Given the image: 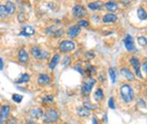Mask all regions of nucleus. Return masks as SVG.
<instances>
[{
	"instance_id": "nucleus-29",
	"label": "nucleus",
	"mask_w": 147,
	"mask_h": 124,
	"mask_svg": "<svg viewBox=\"0 0 147 124\" xmlns=\"http://www.w3.org/2000/svg\"><path fill=\"white\" fill-rule=\"evenodd\" d=\"M137 42H138V44L140 46L144 47V46H146V44H147V39L145 36H139L138 38H137Z\"/></svg>"
},
{
	"instance_id": "nucleus-34",
	"label": "nucleus",
	"mask_w": 147,
	"mask_h": 124,
	"mask_svg": "<svg viewBox=\"0 0 147 124\" xmlns=\"http://www.w3.org/2000/svg\"><path fill=\"white\" fill-rule=\"evenodd\" d=\"M83 107L85 108H87L88 110H95V107L91 103H89V102H84V103H83Z\"/></svg>"
},
{
	"instance_id": "nucleus-23",
	"label": "nucleus",
	"mask_w": 147,
	"mask_h": 124,
	"mask_svg": "<svg viewBox=\"0 0 147 124\" xmlns=\"http://www.w3.org/2000/svg\"><path fill=\"white\" fill-rule=\"evenodd\" d=\"M104 98V93H103V90L101 89V88H98V89H96V91H95L94 93V100L96 102H101L102 100H103Z\"/></svg>"
},
{
	"instance_id": "nucleus-28",
	"label": "nucleus",
	"mask_w": 147,
	"mask_h": 124,
	"mask_svg": "<svg viewBox=\"0 0 147 124\" xmlns=\"http://www.w3.org/2000/svg\"><path fill=\"white\" fill-rule=\"evenodd\" d=\"M56 30H57V28L56 26H49L48 28H46V34H48V35H54V33L56 32Z\"/></svg>"
},
{
	"instance_id": "nucleus-4",
	"label": "nucleus",
	"mask_w": 147,
	"mask_h": 124,
	"mask_svg": "<svg viewBox=\"0 0 147 124\" xmlns=\"http://www.w3.org/2000/svg\"><path fill=\"white\" fill-rule=\"evenodd\" d=\"M30 54L32 55V57H34L37 60H44L47 58L48 52L43 49H41L38 46H34L30 49Z\"/></svg>"
},
{
	"instance_id": "nucleus-6",
	"label": "nucleus",
	"mask_w": 147,
	"mask_h": 124,
	"mask_svg": "<svg viewBox=\"0 0 147 124\" xmlns=\"http://www.w3.org/2000/svg\"><path fill=\"white\" fill-rule=\"evenodd\" d=\"M130 63L131 66H132L133 70H134L135 76L139 77V78H143L141 74V70H140V62L139 60L136 58V57H131L130 59Z\"/></svg>"
},
{
	"instance_id": "nucleus-41",
	"label": "nucleus",
	"mask_w": 147,
	"mask_h": 124,
	"mask_svg": "<svg viewBox=\"0 0 147 124\" xmlns=\"http://www.w3.org/2000/svg\"><path fill=\"white\" fill-rule=\"evenodd\" d=\"M142 70H143V72L146 73V72H147V63H146V62H144L143 66H142Z\"/></svg>"
},
{
	"instance_id": "nucleus-24",
	"label": "nucleus",
	"mask_w": 147,
	"mask_h": 124,
	"mask_svg": "<svg viewBox=\"0 0 147 124\" xmlns=\"http://www.w3.org/2000/svg\"><path fill=\"white\" fill-rule=\"evenodd\" d=\"M108 72H109V76H110V79H111V82L115 83L116 80H117V70H116L115 68H110L108 70Z\"/></svg>"
},
{
	"instance_id": "nucleus-10",
	"label": "nucleus",
	"mask_w": 147,
	"mask_h": 124,
	"mask_svg": "<svg viewBox=\"0 0 147 124\" xmlns=\"http://www.w3.org/2000/svg\"><path fill=\"white\" fill-rule=\"evenodd\" d=\"M28 59H30V57H28V54L26 49H23V48L20 49L19 52H18V60H19L20 63L26 64L28 62Z\"/></svg>"
},
{
	"instance_id": "nucleus-19",
	"label": "nucleus",
	"mask_w": 147,
	"mask_h": 124,
	"mask_svg": "<svg viewBox=\"0 0 147 124\" xmlns=\"http://www.w3.org/2000/svg\"><path fill=\"white\" fill-rule=\"evenodd\" d=\"M5 8H6V11H7L8 16L9 15H13L16 12V5H15V3H13L12 1H10V0H8V1L6 2Z\"/></svg>"
},
{
	"instance_id": "nucleus-5",
	"label": "nucleus",
	"mask_w": 147,
	"mask_h": 124,
	"mask_svg": "<svg viewBox=\"0 0 147 124\" xmlns=\"http://www.w3.org/2000/svg\"><path fill=\"white\" fill-rule=\"evenodd\" d=\"M59 49L62 53L72 52L75 49V43L73 40H63L60 43Z\"/></svg>"
},
{
	"instance_id": "nucleus-15",
	"label": "nucleus",
	"mask_w": 147,
	"mask_h": 124,
	"mask_svg": "<svg viewBox=\"0 0 147 124\" xmlns=\"http://www.w3.org/2000/svg\"><path fill=\"white\" fill-rule=\"evenodd\" d=\"M118 17L117 15H115L114 13H108V14H105L102 18V21H103L104 24H110V23H115L117 22Z\"/></svg>"
},
{
	"instance_id": "nucleus-7",
	"label": "nucleus",
	"mask_w": 147,
	"mask_h": 124,
	"mask_svg": "<svg viewBox=\"0 0 147 124\" xmlns=\"http://www.w3.org/2000/svg\"><path fill=\"white\" fill-rule=\"evenodd\" d=\"M73 15L75 18H77V19H81L82 17H84L86 15V11L84 7L82 5H79V4H77V5H75L73 7Z\"/></svg>"
},
{
	"instance_id": "nucleus-39",
	"label": "nucleus",
	"mask_w": 147,
	"mask_h": 124,
	"mask_svg": "<svg viewBox=\"0 0 147 124\" xmlns=\"http://www.w3.org/2000/svg\"><path fill=\"white\" fill-rule=\"evenodd\" d=\"M85 55H86V57H87V58H89V59H91V58H94V57H95V55L93 54L92 52H86V53H85Z\"/></svg>"
},
{
	"instance_id": "nucleus-25",
	"label": "nucleus",
	"mask_w": 147,
	"mask_h": 124,
	"mask_svg": "<svg viewBox=\"0 0 147 124\" xmlns=\"http://www.w3.org/2000/svg\"><path fill=\"white\" fill-rule=\"evenodd\" d=\"M137 17L139 18L140 21H145L146 20V11L144 10L142 7H139L138 9H137Z\"/></svg>"
},
{
	"instance_id": "nucleus-40",
	"label": "nucleus",
	"mask_w": 147,
	"mask_h": 124,
	"mask_svg": "<svg viewBox=\"0 0 147 124\" xmlns=\"http://www.w3.org/2000/svg\"><path fill=\"white\" fill-rule=\"evenodd\" d=\"M4 68V63H3V59L0 57V70H3Z\"/></svg>"
},
{
	"instance_id": "nucleus-9",
	"label": "nucleus",
	"mask_w": 147,
	"mask_h": 124,
	"mask_svg": "<svg viewBox=\"0 0 147 124\" xmlns=\"http://www.w3.org/2000/svg\"><path fill=\"white\" fill-rule=\"evenodd\" d=\"M10 115V106L4 105L0 108V121H5L9 118Z\"/></svg>"
},
{
	"instance_id": "nucleus-2",
	"label": "nucleus",
	"mask_w": 147,
	"mask_h": 124,
	"mask_svg": "<svg viewBox=\"0 0 147 124\" xmlns=\"http://www.w3.org/2000/svg\"><path fill=\"white\" fill-rule=\"evenodd\" d=\"M95 82H96V80L90 76L86 77V78L84 79L83 83H82V86H81V93L83 96H85V97L89 96V93L91 92V90H92Z\"/></svg>"
},
{
	"instance_id": "nucleus-33",
	"label": "nucleus",
	"mask_w": 147,
	"mask_h": 124,
	"mask_svg": "<svg viewBox=\"0 0 147 124\" xmlns=\"http://www.w3.org/2000/svg\"><path fill=\"white\" fill-rule=\"evenodd\" d=\"M87 72H89L90 74H95L96 73V68H95V66H93L92 65H87Z\"/></svg>"
},
{
	"instance_id": "nucleus-42",
	"label": "nucleus",
	"mask_w": 147,
	"mask_h": 124,
	"mask_svg": "<svg viewBox=\"0 0 147 124\" xmlns=\"http://www.w3.org/2000/svg\"><path fill=\"white\" fill-rule=\"evenodd\" d=\"M121 3L124 4V6H126L128 4H130V0H121Z\"/></svg>"
},
{
	"instance_id": "nucleus-18",
	"label": "nucleus",
	"mask_w": 147,
	"mask_h": 124,
	"mask_svg": "<svg viewBox=\"0 0 147 124\" xmlns=\"http://www.w3.org/2000/svg\"><path fill=\"white\" fill-rule=\"evenodd\" d=\"M30 115L32 117V118H40V117L43 115V112H42L41 108H32L30 110Z\"/></svg>"
},
{
	"instance_id": "nucleus-12",
	"label": "nucleus",
	"mask_w": 147,
	"mask_h": 124,
	"mask_svg": "<svg viewBox=\"0 0 147 124\" xmlns=\"http://www.w3.org/2000/svg\"><path fill=\"white\" fill-rule=\"evenodd\" d=\"M103 6H104V2L103 1H101V0H96V1H93V2L88 3L87 7L91 11H98V10H100V9L103 7Z\"/></svg>"
},
{
	"instance_id": "nucleus-20",
	"label": "nucleus",
	"mask_w": 147,
	"mask_h": 124,
	"mask_svg": "<svg viewBox=\"0 0 147 124\" xmlns=\"http://www.w3.org/2000/svg\"><path fill=\"white\" fill-rule=\"evenodd\" d=\"M104 7L108 11H110L111 13H114L115 11L118 10V4L115 1H108L104 3Z\"/></svg>"
},
{
	"instance_id": "nucleus-38",
	"label": "nucleus",
	"mask_w": 147,
	"mask_h": 124,
	"mask_svg": "<svg viewBox=\"0 0 147 124\" xmlns=\"http://www.w3.org/2000/svg\"><path fill=\"white\" fill-rule=\"evenodd\" d=\"M75 68V70H77V72H79V73H81V74H83V70H82V68H81V66H79V65L75 66V68Z\"/></svg>"
},
{
	"instance_id": "nucleus-13",
	"label": "nucleus",
	"mask_w": 147,
	"mask_h": 124,
	"mask_svg": "<svg viewBox=\"0 0 147 124\" xmlns=\"http://www.w3.org/2000/svg\"><path fill=\"white\" fill-rule=\"evenodd\" d=\"M81 28H79V26H70L68 30V36L71 37V38H75L77 37V35L79 34L81 32Z\"/></svg>"
},
{
	"instance_id": "nucleus-16",
	"label": "nucleus",
	"mask_w": 147,
	"mask_h": 124,
	"mask_svg": "<svg viewBox=\"0 0 147 124\" xmlns=\"http://www.w3.org/2000/svg\"><path fill=\"white\" fill-rule=\"evenodd\" d=\"M121 73L124 75V78L126 79H128V81H134L135 80V76H134V74L132 73V72H130L128 68H122V70H121Z\"/></svg>"
},
{
	"instance_id": "nucleus-14",
	"label": "nucleus",
	"mask_w": 147,
	"mask_h": 124,
	"mask_svg": "<svg viewBox=\"0 0 147 124\" xmlns=\"http://www.w3.org/2000/svg\"><path fill=\"white\" fill-rule=\"evenodd\" d=\"M35 33L34 28H32L30 26H26L24 28H23V30L19 33L20 36H24V37H28V36H32Z\"/></svg>"
},
{
	"instance_id": "nucleus-8",
	"label": "nucleus",
	"mask_w": 147,
	"mask_h": 124,
	"mask_svg": "<svg viewBox=\"0 0 147 124\" xmlns=\"http://www.w3.org/2000/svg\"><path fill=\"white\" fill-rule=\"evenodd\" d=\"M124 47L128 52H133L135 51V46H134V41H133L132 36L130 34L126 35L124 39Z\"/></svg>"
},
{
	"instance_id": "nucleus-3",
	"label": "nucleus",
	"mask_w": 147,
	"mask_h": 124,
	"mask_svg": "<svg viewBox=\"0 0 147 124\" xmlns=\"http://www.w3.org/2000/svg\"><path fill=\"white\" fill-rule=\"evenodd\" d=\"M42 116L44 123H55L59 120V112L55 110H47Z\"/></svg>"
},
{
	"instance_id": "nucleus-35",
	"label": "nucleus",
	"mask_w": 147,
	"mask_h": 124,
	"mask_svg": "<svg viewBox=\"0 0 147 124\" xmlns=\"http://www.w3.org/2000/svg\"><path fill=\"white\" fill-rule=\"evenodd\" d=\"M70 64H71V58L68 56L65 57V58H64V61H63V66L64 68H67Z\"/></svg>"
},
{
	"instance_id": "nucleus-32",
	"label": "nucleus",
	"mask_w": 147,
	"mask_h": 124,
	"mask_svg": "<svg viewBox=\"0 0 147 124\" xmlns=\"http://www.w3.org/2000/svg\"><path fill=\"white\" fill-rule=\"evenodd\" d=\"M108 106H109V108H110L111 110H115V108H116L115 101H114V98H113V97H111V98L109 99V101H108Z\"/></svg>"
},
{
	"instance_id": "nucleus-22",
	"label": "nucleus",
	"mask_w": 147,
	"mask_h": 124,
	"mask_svg": "<svg viewBox=\"0 0 147 124\" xmlns=\"http://www.w3.org/2000/svg\"><path fill=\"white\" fill-rule=\"evenodd\" d=\"M30 79V76L28 73H24L22 74L21 76L19 77L18 79L15 80V83H18V84H21V83H28Z\"/></svg>"
},
{
	"instance_id": "nucleus-17",
	"label": "nucleus",
	"mask_w": 147,
	"mask_h": 124,
	"mask_svg": "<svg viewBox=\"0 0 147 124\" xmlns=\"http://www.w3.org/2000/svg\"><path fill=\"white\" fill-rule=\"evenodd\" d=\"M60 61V55L59 54H55L53 56V58L51 59V61L49 62V65H48V68L50 70H54V68H56V66L58 65Z\"/></svg>"
},
{
	"instance_id": "nucleus-44",
	"label": "nucleus",
	"mask_w": 147,
	"mask_h": 124,
	"mask_svg": "<svg viewBox=\"0 0 147 124\" xmlns=\"http://www.w3.org/2000/svg\"><path fill=\"white\" fill-rule=\"evenodd\" d=\"M103 121L104 122H107L108 121V119H107V114H104V117H103Z\"/></svg>"
},
{
	"instance_id": "nucleus-21",
	"label": "nucleus",
	"mask_w": 147,
	"mask_h": 124,
	"mask_svg": "<svg viewBox=\"0 0 147 124\" xmlns=\"http://www.w3.org/2000/svg\"><path fill=\"white\" fill-rule=\"evenodd\" d=\"M77 115L81 117H87L90 115V110H88L87 108H85L84 107H81L77 108Z\"/></svg>"
},
{
	"instance_id": "nucleus-26",
	"label": "nucleus",
	"mask_w": 147,
	"mask_h": 124,
	"mask_svg": "<svg viewBox=\"0 0 147 124\" xmlns=\"http://www.w3.org/2000/svg\"><path fill=\"white\" fill-rule=\"evenodd\" d=\"M8 17L7 11H6L5 5H0V18L2 19H5V18Z\"/></svg>"
},
{
	"instance_id": "nucleus-31",
	"label": "nucleus",
	"mask_w": 147,
	"mask_h": 124,
	"mask_svg": "<svg viewBox=\"0 0 147 124\" xmlns=\"http://www.w3.org/2000/svg\"><path fill=\"white\" fill-rule=\"evenodd\" d=\"M79 28H81V26H83V28H87V26H89V23H88L87 21H85V20H79V22H77V25Z\"/></svg>"
},
{
	"instance_id": "nucleus-43",
	"label": "nucleus",
	"mask_w": 147,
	"mask_h": 124,
	"mask_svg": "<svg viewBox=\"0 0 147 124\" xmlns=\"http://www.w3.org/2000/svg\"><path fill=\"white\" fill-rule=\"evenodd\" d=\"M92 124H98V121H97V119L95 118V117H93V118H92Z\"/></svg>"
},
{
	"instance_id": "nucleus-11",
	"label": "nucleus",
	"mask_w": 147,
	"mask_h": 124,
	"mask_svg": "<svg viewBox=\"0 0 147 124\" xmlns=\"http://www.w3.org/2000/svg\"><path fill=\"white\" fill-rule=\"evenodd\" d=\"M51 82V77L49 76L48 74L46 73H41L38 75V77H37V83H38V85H47Z\"/></svg>"
},
{
	"instance_id": "nucleus-1",
	"label": "nucleus",
	"mask_w": 147,
	"mask_h": 124,
	"mask_svg": "<svg viewBox=\"0 0 147 124\" xmlns=\"http://www.w3.org/2000/svg\"><path fill=\"white\" fill-rule=\"evenodd\" d=\"M120 95H121V98L124 103H130L133 101L134 98V92H133L132 87L130 84H122L120 88Z\"/></svg>"
},
{
	"instance_id": "nucleus-30",
	"label": "nucleus",
	"mask_w": 147,
	"mask_h": 124,
	"mask_svg": "<svg viewBox=\"0 0 147 124\" xmlns=\"http://www.w3.org/2000/svg\"><path fill=\"white\" fill-rule=\"evenodd\" d=\"M12 100L15 102V103L20 104L22 102V100H23V96H22V95H19V94H14L12 96Z\"/></svg>"
},
{
	"instance_id": "nucleus-46",
	"label": "nucleus",
	"mask_w": 147,
	"mask_h": 124,
	"mask_svg": "<svg viewBox=\"0 0 147 124\" xmlns=\"http://www.w3.org/2000/svg\"><path fill=\"white\" fill-rule=\"evenodd\" d=\"M63 124H70V123H68V122H65V123H63Z\"/></svg>"
},
{
	"instance_id": "nucleus-45",
	"label": "nucleus",
	"mask_w": 147,
	"mask_h": 124,
	"mask_svg": "<svg viewBox=\"0 0 147 124\" xmlns=\"http://www.w3.org/2000/svg\"><path fill=\"white\" fill-rule=\"evenodd\" d=\"M99 79H100V80H101V81H103V79H104V80H105V78H103V75H102V74H100Z\"/></svg>"
},
{
	"instance_id": "nucleus-27",
	"label": "nucleus",
	"mask_w": 147,
	"mask_h": 124,
	"mask_svg": "<svg viewBox=\"0 0 147 124\" xmlns=\"http://www.w3.org/2000/svg\"><path fill=\"white\" fill-rule=\"evenodd\" d=\"M53 101H54V97L52 95H47V96L44 97L43 100H42V102L44 104H52Z\"/></svg>"
},
{
	"instance_id": "nucleus-47",
	"label": "nucleus",
	"mask_w": 147,
	"mask_h": 124,
	"mask_svg": "<svg viewBox=\"0 0 147 124\" xmlns=\"http://www.w3.org/2000/svg\"><path fill=\"white\" fill-rule=\"evenodd\" d=\"M0 124H3V122H2V121H0Z\"/></svg>"
},
{
	"instance_id": "nucleus-36",
	"label": "nucleus",
	"mask_w": 147,
	"mask_h": 124,
	"mask_svg": "<svg viewBox=\"0 0 147 124\" xmlns=\"http://www.w3.org/2000/svg\"><path fill=\"white\" fill-rule=\"evenodd\" d=\"M24 20H26V18H24V14L23 12H21L19 15H18V21H19L20 23H24Z\"/></svg>"
},
{
	"instance_id": "nucleus-37",
	"label": "nucleus",
	"mask_w": 147,
	"mask_h": 124,
	"mask_svg": "<svg viewBox=\"0 0 147 124\" xmlns=\"http://www.w3.org/2000/svg\"><path fill=\"white\" fill-rule=\"evenodd\" d=\"M7 124H18L17 119L15 117H11L10 119H7Z\"/></svg>"
}]
</instances>
